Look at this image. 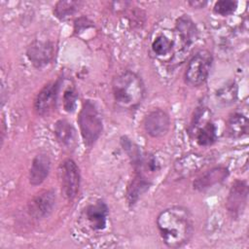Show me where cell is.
Instances as JSON below:
<instances>
[{"label":"cell","mask_w":249,"mask_h":249,"mask_svg":"<svg viewBox=\"0 0 249 249\" xmlns=\"http://www.w3.org/2000/svg\"><path fill=\"white\" fill-rule=\"evenodd\" d=\"M157 227L163 243L170 248L184 246L194 232L192 214L183 206L162 210L157 217Z\"/></svg>","instance_id":"6da1fadb"},{"label":"cell","mask_w":249,"mask_h":249,"mask_svg":"<svg viewBox=\"0 0 249 249\" xmlns=\"http://www.w3.org/2000/svg\"><path fill=\"white\" fill-rule=\"evenodd\" d=\"M112 92L115 103L120 108L131 110L142 103L146 89L143 80L137 73L125 70L113 79Z\"/></svg>","instance_id":"7a4b0ae2"},{"label":"cell","mask_w":249,"mask_h":249,"mask_svg":"<svg viewBox=\"0 0 249 249\" xmlns=\"http://www.w3.org/2000/svg\"><path fill=\"white\" fill-rule=\"evenodd\" d=\"M80 132L85 145L92 146L102 132V119L100 113L91 100H85L78 117Z\"/></svg>","instance_id":"3957f363"},{"label":"cell","mask_w":249,"mask_h":249,"mask_svg":"<svg viewBox=\"0 0 249 249\" xmlns=\"http://www.w3.org/2000/svg\"><path fill=\"white\" fill-rule=\"evenodd\" d=\"M213 57L209 51L200 50L189 60L185 70V81L192 87H198L204 84L210 73Z\"/></svg>","instance_id":"277c9868"},{"label":"cell","mask_w":249,"mask_h":249,"mask_svg":"<svg viewBox=\"0 0 249 249\" xmlns=\"http://www.w3.org/2000/svg\"><path fill=\"white\" fill-rule=\"evenodd\" d=\"M59 175L63 196L68 200L74 199L79 193L81 182L78 165L73 160L66 159L59 166Z\"/></svg>","instance_id":"5b68a950"},{"label":"cell","mask_w":249,"mask_h":249,"mask_svg":"<svg viewBox=\"0 0 249 249\" xmlns=\"http://www.w3.org/2000/svg\"><path fill=\"white\" fill-rule=\"evenodd\" d=\"M248 197V185L246 181L236 180L232 183L227 200L226 207L233 218H238L244 211Z\"/></svg>","instance_id":"8992f818"},{"label":"cell","mask_w":249,"mask_h":249,"mask_svg":"<svg viewBox=\"0 0 249 249\" xmlns=\"http://www.w3.org/2000/svg\"><path fill=\"white\" fill-rule=\"evenodd\" d=\"M60 88V80L48 83L36 95L34 100V110L40 116L50 114L55 107L57 95Z\"/></svg>","instance_id":"52a82bcc"},{"label":"cell","mask_w":249,"mask_h":249,"mask_svg":"<svg viewBox=\"0 0 249 249\" xmlns=\"http://www.w3.org/2000/svg\"><path fill=\"white\" fill-rule=\"evenodd\" d=\"M143 127L148 135L154 138L164 136L170 128V117L161 109L150 111L143 120Z\"/></svg>","instance_id":"ba28073f"},{"label":"cell","mask_w":249,"mask_h":249,"mask_svg":"<svg viewBox=\"0 0 249 249\" xmlns=\"http://www.w3.org/2000/svg\"><path fill=\"white\" fill-rule=\"evenodd\" d=\"M54 55L53 43L49 40H34L27 48L26 56L36 68L49 64Z\"/></svg>","instance_id":"9c48e42d"},{"label":"cell","mask_w":249,"mask_h":249,"mask_svg":"<svg viewBox=\"0 0 249 249\" xmlns=\"http://www.w3.org/2000/svg\"><path fill=\"white\" fill-rule=\"evenodd\" d=\"M190 132L197 145L207 147L213 145L217 140V128L211 122L210 117L202 119L190 126Z\"/></svg>","instance_id":"30bf717a"},{"label":"cell","mask_w":249,"mask_h":249,"mask_svg":"<svg viewBox=\"0 0 249 249\" xmlns=\"http://www.w3.org/2000/svg\"><path fill=\"white\" fill-rule=\"evenodd\" d=\"M55 204V193L53 190L44 191L38 194L29 203L28 212L35 219L48 217Z\"/></svg>","instance_id":"8fae6325"},{"label":"cell","mask_w":249,"mask_h":249,"mask_svg":"<svg viewBox=\"0 0 249 249\" xmlns=\"http://www.w3.org/2000/svg\"><path fill=\"white\" fill-rule=\"evenodd\" d=\"M229 173V169L226 166H214L198 176L193 182V187L196 191L203 192L217 184L222 183L226 178H228Z\"/></svg>","instance_id":"7c38bea8"},{"label":"cell","mask_w":249,"mask_h":249,"mask_svg":"<svg viewBox=\"0 0 249 249\" xmlns=\"http://www.w3.org/2000/svg\"><path fill=\"white\" fill-rule=\"evenodd\" d=\"M85 216L90 229L93 231H102L107 224L108 206L103 200L98 199L94 203L87 206Z\"/></svg>","instance_id":"4fadbf2b"},{"label":"cell","mask_w":249,"mask_h":249,"mask_svg":"<svg viewBox=\"0 0 249 249\" xmlns=\"http://www.w3.org/2000/svg\"><path fill=\"white\" fill-rule=\"evenodd\" d=\"M51 169V160L46 154H38L32 160L29 169V183L32 186L42 184L48 177Z\"/></svg>","instance_id":"5bb4252c"},{"label":"cell","mask_w":249,"mask_h":249,"mask_svg":"<svg viewBox=\"0 0 249 249\" xmlns=\"http://www.w3.org/2000/svg\"><path fill=\"white\" fill-rule=\"evenodd\" d=\"M249 131V122L245 115L234 112L228 118L226 122V134L232 139L244 137Z\"/></svg>","instance_id":"9a60e30c"},{"label":"cell","mask_w":249,"mask_h":249,"mask_svg":"<svg viewBox=\"0 0 249 249\" xmlns=\"http://www.w3.org/2000/svg\"><path fill=\"white\" fill-rule=\"evenodd\" d=\"M150 180L140 171H136L134 178L129 183L126 190V201L129 206L134 205L137 200L150 188Z\"/></svg>","instance_id":"2e32d148"},{"label":"cell","mask_w":249,"mask_h":249,"mask_svg":"<svg viewBox=\"0 0 249 249\" xmlns=\"http://www.w3.org/2000/svg\"><path fill=\"white\" fill-rule=\"evenodd\" d=\"M206 163L205 158L201 155L189 154L175 162L176 172L183 175H190L200 169Z\"/></svg>","instance_id":"e0dca14e"},{"label":"cell","mask_w":249,"mask_h":249,"mask_svg":"<svg viewBox=\"0 0 249 249\" xmlns=\"http://www.w3.org/2000/svg\"><path fill=\"white\" fill-rule=\"evenodd\" d=\"M176 30L185 47L188 48L196 40V28L194 21L188 16L184 15L177 19Z\"/></svg>","instance_id":"ac0fdd59"},{"label":"cell","mask_w":249,"mask_h":249,"mask_svg":"<svg viewBox=\"0 0 249 249\" xmlns=\"http://www.w3.org/2000/svg\"><path fill=\"white\" fill-rule=\"evenodd\" d=\"M56 140L63 146L69 147L75 141V129L66 120H58L53 127Z\"/></svg>","instance_id":"d6986e66"},{"label":"cell","mask_w":249,"mask_h":249,"mask_svg":"<svg viewBox=\"0 0 249 249\" xmlns=\"http://www.w3.org/2000/svg\"><path fill=\"white\" fill-rule=\"evenodd\" d=\"M79 5L78 1H58L54 6L53 14L57 18L64 20L75 14Z\"/></svg>","instance_id":"ffe728a7"},{"label":"cell","mask_w":249,"mask_h":249,"mask_svg":"<svg viewBox=\"0 0 249 249\" xmlns=\"http://www.w3.org/2000/svg\"><path fill=\"white\" fill-rule=\"evenodd\" d=\"M237 85L234 82H230L217 90L216 97L226 105L231 104L237 98Z\"/></svg>","instance_id":"44dd1931"},{"label":"cell","mask_w":249,"mask_h":249,"mask_svg":"<svg viewBox=\"0 0 249 249\" xmlns=\"http://www.w3.org/2000/svg\"><path fill=\"white\" fill-rule=\"evenodd\" d=\"M172 48H173V41L169 37L163 34L159 35L152 42V50L154 53L158 56H163L168 54L171 52Z\"/></svg>","instance_id":"7402d4cb"},{"label":"cell","mask_w":249,"mask_h":249,"mask_svg":"<svg viewBox=\"0 0 249 249\" xmlns=\"http://www.w3.org/2000/svg\"><path fill=\"white\" fill-rule=\"evenodd\" d=\"M237 8V2L231 0H220L214 4L213 11L215 14L226 17L231 15Z\"/></svg>","instance_id":"603a6c76"},{"label":"cell","mask_w":249,"mask_h":249,"mask_svg":"<svg viewBox=\"0 0 249 249\" xmlns=\"http://www.w3.org/2000/svg\"><path fill=\"white\" fill-rule=\"evenodd\" d=\"M77 92L73 88H68L67 89L64 90L63 97H62V103H63V108L66 112H73L76 108V103H77Z\"/></svg>","instance_id":"cb8c5ba5"},{"label":"cell","mask_w":249,"mask_h":249,"mask_svg":"<svg viewBox=\"0 0 249 249\" xmlns=\"http://www.w3.org/2000/svg\"><path fill=\"white\" fill-rule=\"evenodd\" d=\"M188 4L190 6H192L193 8L199 9V8H203L207 4V2H205V1H189Z\"/></svg>","instance_id":"d4e9b609"}]
</instances>
